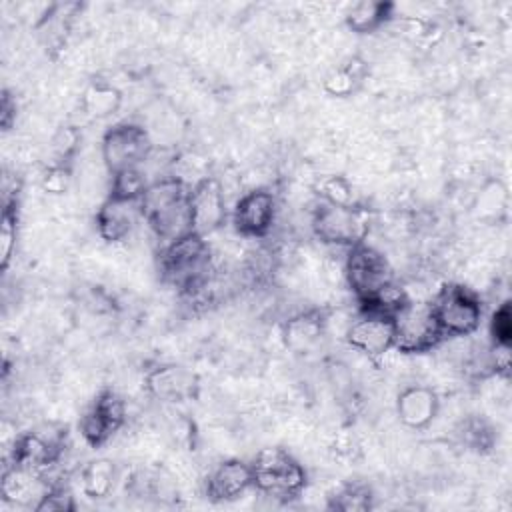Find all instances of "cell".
I'll list each match as a JSON object with an SVG mask.
<instances>
[{"label":"cell","mask_w":512,"mask_h":512,"mask_svg":"<svg viewBox=\"0 0 512 512\" xmlns=\"http://www.w3.org/2000/svg\"><path fill=\"white\" fill-rule=\"evenodd\" d=\"M276 220V196L266 188L242 194L232 210L234 228L246 238H264Z\"/></svg>","instance_id":"obj_13"},{"label":"cell","mask_w":512,"mask_h":512,"mask_svg":"<svg viewBox=\"0 0 512 512\" xmlns=\"http://www.w3.org/2000/svg\"><path fill=\"white\" fill-rule=\"evenodd\" d=\"M120 102H122V96L116 86L102 80H94L82 92L80 108H82V114L90 118H106L120 108Z\"/></svg>","instance_id":"obj_20"},{"label":"cell","mask_w":512,"mask_h":512,"mask_svg":"<svg viewBox=\"0 0 512 512\" xmlns=\"http://www.w3.org/2000/svg\"><path fill=\"white\" fill-rule=\"evenodd\" d=\"M250 468L254 488L276 500H292L300 496L306 486V470L282 448L260 450Z\"/></svg>","instance_id":"obj_4"},{"label":"cell","mask_w":512,"mask_h":512,"mask_svg":"<svg viewBox=\"0 0 512 512\" xmlns=\"http://www.w3.org/2000/svg\"><path fill=\"white\" fill-rule=\"evenodd\" d=\"M342 268L344 280L360 308L394 314L408 300L406 292L394 280L388 258L366 242L346 248Z\"/></svg>","instance_id":"obj_1"},{"label":"cell","mask_w":512,"mask_h":512,"mask_svg":"<svg viewBox=\"0 0 512 512\" xmlns=\"http://www.w3.org/2000/svg\"><path fill=\"white\" fill-rule=\"evenodd\" d=\"M14 118H16V102H12L10 94L4 92V96H2V114H0L4 130H8L12 126Z\"/></svg>","instance_id":"obj_34"},{"label":"cell","mask_w":512,"mask_h":512,"mask_svg":"<svg viewBox=\"0 0 512 512\" xmlns=\"http://www.w3.org/2000/svg\"><path fill=\"white\" fill-rule=\"evenodd\" d=\"M16 224H18L16 202L4 204L2 224H0V264H2V270L8 268V264L12 260V254L16 250Z\"/></svg>","instance_id":"obj_28"},{"label":"cell","mask_w":512,"mask_h":512,"mask_svg":"<svg viewBox=\"0 0 512 512\" xmlns=\"http://www.w3.org/2000/svg\"><path fill=\"white\" fill-rule=\"evenodd\" d=\"M78 132L70 126L66 128H60L54 138H52V152L56 156V160L52 164H62V166H68V160L74 156L76 148H78Z\"/></svg>","instance_id":"obj_31"},{"label":"cell","mask_w":512,"mask_h":512,"mask_svg":"<svg viewBox=\"0 0 512 512\" xmlns=\"http://www.w3.org/2000/svg\"><path fill=\"white\" fill-rule=\"evenodd\" d=\"M70 184V166L50 164L42 176V188L50 194H62Z\"/></svg>","instance_id":"obj_33"},{"label":"cell","mask_w":512,"mask_h":512,"mask_svg":"<svg viewBox=\"0 0 512 512\" xmlns=\"http://www.w3.org/2000/svg\"><path fill=\"white\" fill-rule=\"evenodd\" d=\"M324 334V318L318 312H302L284 324L286 344L294 352H310Z\"/></svg>","instance_id":"obj_19"},{"label":"cell","mask_w":512,"mask_h":512,"mask_svg":"<svg viewBox=\"0 0 512 512\" xmlns=\"http://www.w3.org/2000/svg\"><path fill=\"white\" fill-rule=\"evenodd\" d=\"M458 436L462 444L474 452H488L496 440L494 428L484 418L478 416L466 418L458 428Z\"/></svg>","instance_id":"obj_25"},{"label":"cell","mask_w":512,"mask_h":512,"mask_svg":"<svg viewBox=\"0 0 512 512\" xmlns=\"http://www.w3.org/2000/svg\"><path fill=\"white\" fill-rule=\"evenodd\" d=\"M490 338L492 342L512 344V308L508 300H504L490 318Z\"/></svg>","instance_id":"obj_30"},{"label":"cell","mask_w":512,"mask_h":512,"mask_svg":"<svg viewBox=\"0 0 512 512\" xmlns=\"http://www.w3.org/2000/svg\"><path fill=\"white\" fill-rule=\"evenodd\" d=\"M36 512H72L76 510L74 496L68 490V486L60 482H50L48 490L40 498V502L34 506Z\"/></svg>","instance_id":"obj_29"},{"label":"cell","mask_w":512,"mask_h":512,"mask_svg":"<svg viewBox=\"0 0 512 512\" xmlns=\"http://www.w3.org/2000/svg\"><path fill=\"white\" fill-rule=\"evenodd\" d=\"M318 196L322 202H328L334 206H356L354 186L348 178H344L340 174H330V176L320 178Z\"/></svg>","instance_id":"obj_27"},{"label":"cell","mask_w":512,"mask_h":512,"mask_svg":"<svg viewBox=\"0 0 512 512\" xmlns=\"http://www.w3.org/2000/svg\"><path fill=\"white\" fill-rule=\"evenodd\" d=\"M252 486L250 464L242 460H224L208 474L206 496L214 502H230L240 498Z\"/></svg>","instance_id":"obj_15"},{"label":"cell","mask_w":512,"mask_h":512,"mask_svg":"<svg viewBox=\"0 0 512 512\" xmlns=\"http://www.w3.org/2000/svg\"><path fill=\"white\" fill-rule=\"evenodd\" d=\"M310 226L320 242L350 248L366 242L370 220L368 212L360 206H334L320 200L312 212Z\"/></svg>","instance_id":"obj_7"},{"label":"cell","mask_w":512,"mask_h":512,"mask_svg":"<svg viewBox=\"0 0 512 512\" xmlns=\"http://www.w3.org/2000/svg\"><path fill=\"white\" fill-rule=\"evenodd\" d=\"M392 326L394 350L402 354H424L446 340L430 302H416L408 298L392 314Z\"/></svg>","instance_id":"obj_5"},{"label":"cell","mask_w":512,"mask_h":512,"mask_svg":"<svg viewBox=\"0 0 512 512\" xmlns=\"http://www.w3.org/2000/svg\"><path fill=\"white\" fill-rule=\"evenodd\" d=\"M64 438L66 432L50 426L30 430L16 438L12 448V464L46 474L62 458Z\"/></svg>","instance_id":"obj_10"},{"label":"cell","mask_w":512,"mask_h":512,"mask_svg":"<svg viewBox=\"0 0 512 512\" xmlns=\"http://www.w3.org/2000/svg\"><path fill=\"white\" fill-rule=\"evenodd\" d=\"M142 218L140 202H128L118 198H106L96 212V228L102 240L122 242L130 236L134 226Z\"/></svg>","instance_id":"obj_16"},{"label":"cell","mask_w":512,"mask_h":512,"mask_svg":"<svg viewBox=\"0 0 512 512\" xmlns=\"http://www.w3.org/2000/svg\"><path fill=\"white\" fill-rule=\"evenodd\" d=\"M48 486L50 482L42 472H36L18 464H8L2 474L0 492L8 504L34 508L44 496V492L48 490Z\"/></svg>","instance_id":"obj_14"},{"label":"cell","mask_w":512,"mask_h":512,"mask_svg":"<svg viewBox=\"0 0 512 512\" xmlns=\"http://www.w3.org/2000/svg\"><path fill=\"white\" fill-rule=\"evenodd\" d=\"M344 336L348 346L354 350L370 358H380L394 348L392 314L360 308L358 316L348 324Z\"/></svg>","instance_id":"obj_9"},{"label":"cell","mask_w":512,"mask_h":512,"mask_svg":"<svg viewBox=\"0 0 512 512\" xmlns=\"http://www.w3.org/2000/svg\"><path fill=\"white\" fill-rule=\"evenodd\" d=\"M126 406L114 390H102L80 418V432L84 440L98 448L106 444L124 424Z\"/></svg>","instance_id":"obj_11"},{"label":"cell","mask_w":512,"mask_h":512,"mask_svg":"<svg viewBox=\"0 0 512 512\" xmlns=\"http://www.w3.org/2000/svg\"><path fill=\"white\" fill-rule=\"evenodd\" d=\"M192 230L206 236L226 222V198L222 184L214 176H202L190 186L188 194Z\"/></svg>","instance_id":"obj_12"},{"label":"cell","mask_w":512,"mask_h":512,"mask_svg":"<svg viewBox=\"0 0 512 512\" xmlns=\"http://www.w3.org/2000/svg\"><path fill=\"white\" fill-rule=\"evenodd\" d=\"M100 150L106 170L114 174L126 168H140L152 154V138L144 126L120 122L106 130Z\"/></svg>","instance_id":"obj_8"},{"label":"cell","mask_w":512,"mask_h":512,"mask_svg":"<svg viewBox=\"0 0 512 512\" xmlns=\"http://www.w3.org/2000/svg\"><path fill=\"white\" fill-rule=\"evenodd\" d=\"M440 400L428 386H408L398 394L396 414L400 422L410 430H424L438 414Z\"/></svg>","instance_id":"obj_17"},{"label":"cell","mask_w":512,"mask_h":512,"mask_svg":"<svg viewBox=\"0 0 512 512\" xmlns=\"http://www.w3.org/2000/svg\"><path fill=\"white\" fill-rule=\"evenodd\" d=\"M430 304L444 338L470 336L482 322L478 294L462 284H444Z\"/></svg>","instance_id":"obj_6"},{"label":"cell","mask_w":512,"mask_h":512,"mask_svg":"<svg viewBox=\"0 0 512 512\" xmlns=\"http://www.w3.org/2000/svg\"><path fill=\"white\" fill-rule=\"evenodd\" d=\"M188 194L190 184L178 176L156 178L144 190L140 198V212L162 246L194 232Z\"/></svg>","instance_id":"obj_3"},{"label":"cell","mask_w":512,"mask_h":512,"mask_svg":"<svg viewBox=\"0 0 512 512\" xmlns=\"http://www.w3.org/2000/svg\"><path fill=\"white\" fill-rule=\"evenodd\" d=\"M364 72L366 70L360 60H350L348 64L334 68L324 78V90L332 96H350L362 82Z\"/></svg>","instance_id":"obj_24"},{"label":"cell","mask_w":512,"mask_h":512,"mask_svg":"<svg viewBox=\"0 0 512 512\" xmlns=\"http://www.w3.org/2000/svg\"><path fill=\"white\" fill-rule=\"evenodd\" d=\"M114 480H116V468L110 460H94L80 474L82 492L94 500L106 498L114 488Z\"/></svg>","instance_id":"obj_22"},{"label":"cell","mask_w":512,"mask_h":512,"mask_svg":"<svg viewBox=\"0 0 512 512\" xmlns=\"http://www.w3.org/2000/svg\"><path fill=\"white\" fill-rule=\"evenodd\" d=\"M392 10L390 2H356L346 12V24L356 34H370L392 18Z\"/></svg>","instance_id":"obj_21"},{"label":"cell","mask_w":512,"mask_h":512,"mask_svg":"<svg viewBox=\"0 0 512 512\" xmlns=\"http://www.w3.org/2000/svg\"><path fill=\"white\" fill-rule=\"evenodd\" d=\"M328 508L342 512H360L372 508V492L366 484L350 482L342 486L334 496H330Z\"/></svg>","instance_id":"obj_26"},{"label":"cell","mask_w":512,"mask_h":512,"mask_svg":"<svg viewBox=\"0 0 512 512\" xmlns=\"http://www.w3.org/2000/svg\"><path fill=\"white\" fill-rule=\"evenodd\" d=\"M506 202H508V194H506V188L502 182H490L482 192H480V198H478V210H480V216H488V214H494V208L496 212H504L506 210Z\"/></svg>","instance_id":"obj_32"},{"label":"cell","mask_w":512,"mask_h":512,"mask_svg":"<svg viewBox=\"0 0 512 512\" xmlns=\"http://www.w3.org/2000/svg\"><path fill=\"white\" fill-rule=\"evenodd\" d=\"M148 392L164 402H182L192 396L196 380L184 366L162 364L146 374Z\"/></svg>","instance_id":"obj_18"},{"label":"cell","mask_w":512,"mask_h":512,"mask_svg":"<svg viewBox=\"0 0 512 512\" xmlns=\"http://www.w3.org/2000/svg\"><path fill=\"white\" fill-rule=\"evenodd\" d=\"M158 270L168 286L190 298L206 294L216 272L210 246L196 232L164 244L158 254Z\"/></svg>","instance_id":"obj_2"},{"label":"cell","mask_w":512,"mask_h":512,"mask_svg":"<svg viewBox=\"0 0 512 512\" xmlns=\"http://www.w3.org/2000/svg\"><path fill=\"white\" fill-rule=\"evenodd\" d=\"M148 178L140 168H126L120 172L110 174V198L128 200V202H140L144 190L148 188Z\"/></svg>","instance_id":"obj_23"}]
</instances>
